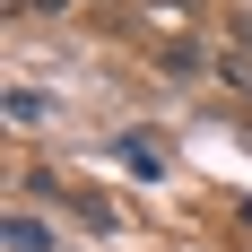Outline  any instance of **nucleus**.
Listing matches in <instances>:
<instances>
[{
    "instance_id": "nucleus-1",
    "label": "nucleus",
    "mask_w": 252,
    "mask_h": 252,
    "mask_svg": "<svg viewBox=\"0 0 252 252\" xmlns=\"http://www.w3.org/2000/svg\"><path fill=\"white\" fill-rule=\"evenodd\" d=\"M0 235H9V252H52V235H44V218H26V209H18V218H9Z\"/></svg>"
},
{
    "instance_id": "nucleus-2",
    "label": "nucleus",
    "mask_w": 252,
    "mask_h": 252,
    "mask_svg": "<svg viewBox=\"0 0 252 252\" xmlns=\"http://www.w3.org/2000/svg\"><path fill=\"white\" fill-rule=\"evenodd\" d=\"M44 113H52V96H35V87H9V122H18V130H35Z\"/></svg>"
},
{
    "instance_id": "nucleus-3",
    "label": "nucleus",
    "mask_w": 252,
    "mask_h": 252,
    "mask_svg": "<svg viewBox=\"0 0 252 252\" xmlns=\"http://www.w3.org/2000/svg\"><path fill=\"white\" fill-rule=\"evenodd\" d=\"M9 9H70V0H9Z\"/></svg>"
}]
</instances>
